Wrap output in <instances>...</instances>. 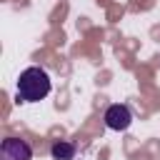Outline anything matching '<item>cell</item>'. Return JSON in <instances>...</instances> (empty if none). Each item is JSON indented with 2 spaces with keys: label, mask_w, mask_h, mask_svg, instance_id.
<instances>
[{
  "label": "cell",
  "mask_w": 160,
  "mask_h": 160,
  "mask_svg": "<svg viewBox=\"0 0 160 160\" xmlns=\"http://www.w3.org/2000/svg\"><path fill=\"white\" fill-rule=\"evenodd\" d=\"M0 160H32V148L20 138H5L0 142Z\"/></svg>",
  "instance_id": "cell-2"
},
{
  "label": "cell",
  "mask_w": 160,
  "mask_h": 160,
  "mask_svg": "<svg viewBox=\"0 0 160 160\" xmlns=\"http://www.w3.org/2000/svg\"><path fill=\"white\" fill-rule=\"evenodd\" d=\"M50 92V75L32 65V68H25L18 78V100L20 102H38L42 98H48Z\"/></svg>",
  "instance_id": "cell-1"
},
{
  "label": "cell",
  "mask_w": 160,
  "mask_h": 160,
  "mask_svg": "<svg viewBox=\"0 0 160 160\" xmlns=\"http://www.w3.org/2000/svg\"><path fill=\"white\" fill-rule=\"evenodd\" d=\"M105 125L110 128V130H128L130 128V122H132V112H130V108L128 105H122V102H115V105H110L108 110H105Z\"/></svg>",
  "instance_id": "cell-3"
},
{
  "label": "cell",
  "mask_w": 160,
  "mask_h": 160,
  "mask_svg": "<svg viewBox=\"0 0 160 160\" xmlns=\"http://www.w3.org/2000/svg\"><path fill=\"white\" fill-rule=\"evenodd\" d=\"M50 152H52V160H72L75 158V145L65 142V140H58V142H52Z\"/></svg>",
  "instance_id": "cell-4"
}]
</instances>
